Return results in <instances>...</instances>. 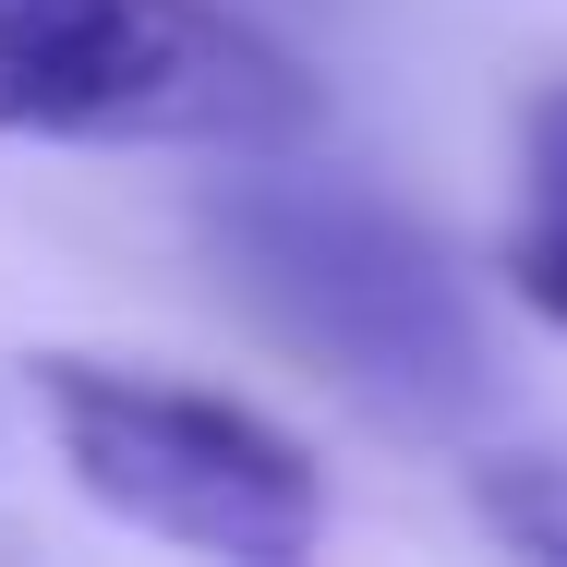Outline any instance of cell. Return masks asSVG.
I'll return each mask as SVG.
<instances>
[{"label": "cell", "instance_id": "5", "mask_svg": "<svg viewBox=\"0 0 567 567\" xmlns=\"http://www.w3.org/2000/svg\"><path fill=\"white\" fill-rule=\"evenodd\" d=\"M458 495H471V519H483L507 556L567 567V458L556 447H483Z\"/></svg>", "mask_w": 567, "mask_h": 567}, {"label": "cell", "instance_id": "3", "mask_svg": "<svg viewBox=\"0 0 567 567\" xmlns=\"http://www.w3.org/2000/svg\"><path fill=\"white\" fill-rule=\"evenodd\" d=\"M24 386H37L61 471L121 532L229 556V567H290L327 544V471L266 411L182 386V374H145V362H97V350H37Z\"/></svg>", "mask_w": 567, "mask_h": 567}, {"label": "cell", "instance_id": "1", "mask_svg": "<svg viewBox=\"0 0 567 567\" xmlns=\"http://www.w3.org/2000/svg\"><path fill=\"white\" fill-rule=\"evenodd\" d=\"M194 241H206L218 290L241 302V327L278 339L350 411H374L386 435H458L495 399L471 266L411 206L254 157L194 194Z\"/></svg>", "mask_w": 567, "mask_h": 567}, {"label": "cell", "instance_id": "2", "mask_svg": "<svg viewBox=\"0 0 567 567\" xmlns=\"http://www.w3.org/2000/svg\"><path fill=\"white\" fill-rule=\"evenodd\" d=\"M315 110V73L229 0H0V133L290 157Z\"/></svg>", "mask_w": 567, "mask_h": 567}, {"label": "cell", "instance_id": "4", "mask_svg": "<svg viewBox=\"0 0 567 567\" xmlns=\"http://www.w3.org/2000/svg\"><path fill=\"white\" fill-rule=\"evenodd\" d=\"M495 278L532 327H567V73L519 110V169H507V229Z\"/></svg>", "mask_w": 567, "mask_h": 567}]
</instances>
